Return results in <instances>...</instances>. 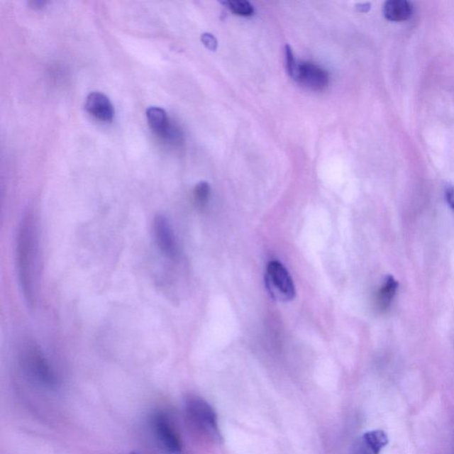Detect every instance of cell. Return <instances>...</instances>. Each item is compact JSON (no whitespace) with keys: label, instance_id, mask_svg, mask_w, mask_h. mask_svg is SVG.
Listing matches in <instances>:
<instances>
[{"label":"cell","instance_id":"1","mask_svg":"<svg viewBox=\"0 0 454 454\" xmlns=\"http://www.w3.org/2000/svg\"><path fill=\"white\" fill-rule=\"evenodd\" d=\"M37 228L34 216H23L16 238V270L18 282L26 303L35 301V259L37 258Z\"/></svg>","mask_w":454,"mask_h":454},{"label":"cell","instance_id":"2","mask_svg":"<svg viewBox=\"0 0 454 454\" xmlns=\"http://www.w3.org/2000/svg\"><path fill=\"white\" fill-rule=\"evenodd\" d=\"M188 420L198 431L214 440L220 438L218 416L207 401L199 397H190L186 401Z\"/></svg>","mask_w":454,"mask_h":454},{"label":"cell","instance_id":"3","mask_svg":"<svg viewBox=\"0 0 454 454\" xmlns=\"http://www.w3.org/2000/svg\"><path fill=\"white\" fill-rule=\"evenodd\" d=\"M265 285L273 299L280 301H292L296 297L292 278L289 272L278 261H271L265 272Z\"/></svg>","mask_w":454,"mask_h":454},{"label":"cell","instance_id":"4","mask_svg":"<svg viewBox=\"0 0 454 454\" xmlns=\"http://www.w3.org/2000/svg\"><path fill=\"white\" fill-rule=\"evenodd\" d=\"M23 365L25 370L35 382L46 387L56 384L55 372L52 371L40 347L35 344H30L26 348L23 354Z\"/></svg>","mask_w":454,"mask_h":454},{"label":"cell","instance_id":"5","mask_svg":"<svg viewBox=\"0 0 454 454\" xmlns=\"http://www.w3.org/2000/svg\"><path fill=\"white\" fill-rule=\"evenodd\" d=\"M151 427L156 439L167 453L179 454L183 443L172 419L165 411H156L151 417Z\"/></svg>","mask_w":454,"mask_h":454},{"label":"cell","instance_id":"6","mask_svg":"<svg viewBox=\"0 0 454 454\" xmlns=\"http://www.w3.org/2000/svg\"><path fill=\"white\" fill-rule=\"evenodd\" d=\"M153 229H154L155 243L162 253L167 258H176L177 245L175 234L168 218L163 214L156 215L153 223Z\"/></svg>","mask_w":454,"mask_h":454},{"label":"cell","instance_id":"7","mask_svg":"<svg viewBox=\"0 0 454 454\" xmlns=\"http://www.w3.org/2000/svg\"><path fill=\"white\" fill-rule=\"evenodd\" d=\"M294 79L314 91H321L328 87L329 74L321 67L311 62L298 63Z\"/></svg>","mask_w":454,"mask_h":454},{"label":"cell","instance_id":"8","mask_svg":"<svg viewBox=\"0 0 454 454\" xmlns=\"http://www.w3.org/2000/svg\"><path fill=\"white\" fill-rule=\"evenodd\" d=\"M85 109L92 116L101 122H112L115 116V109L111 101L102 92H91L85 101Z\"/></svg>","mask_w":454,"mask_h":454},{"label":"cell","instance_id":"9","mask_svg":"<svg viewBox=\"0 0 454 454\" xmlns=\"http://www.w3.org/2000/svg\"><path fill=\"white\" fill-rule=\"evenodd\" d=\"M388 443L389 438L384 431H369L354 443L351 454H379Z\"/></svg>","mask_w":454,"mask_h":454},{"label":"cell","instance_id":"10","mask_svg":"<svg viewBox=\"0 0 454 454\" xmlns=\"http://www.w3.org/2000/svg\"><path fill=\"white\" fill-rule=\"evenodd\" d=\"M147 118L149 126L155 134L165 138H172L169 117L165 109L151 106L147 110Z\"/></svg>","mask_w":454,"mask_h":454},{"label":"cell","instance_id":"11","mask_svg":"<svg viewBox=\"0 0 454 454\" xmlns=\"http://www.w3.org/2000/svg\"><path fill=\"white\" fill-rule=\"evenodd\" d=\"M413 5L407 0H389L383 6V16L390 21H404L413 16Z\"/></svg>","mask_w":454,"mask_h":454},{"label":"cell","instance_id":"12","mask_svg":"<svg viewBox=\"0 0 454 454\" xmlns=\"http://www.w3.org/2000/svg\"><path fill=\"white\" fill-rule=\"evenodd\" d=\"M399 287V282H397L392 275H387L383 280L382 285L380 287L376 297V305L378 310L385 311L392 304L394 297Z\"/></svg>","mask_w":454,"mask_h":454},{"label":"cell","instance_id":"13","mask_svg":"<svg viewBox=\"0 0 454 454\" xmlns=\"http://www.w3.org/2000/svg\"><path fill=\"white\" fill-rule=\"evenodd\" d=\"M233 13L240 16H251L254 13V7L250 2L246 0H228V1L222 2Z\"/></svg>","mask_w":454,"mask_h":454},{"label":"cell","instance_id":"14","mask_svg":"<svg viewBox=\"0 0 454 454\" xmlns=\"http://www.w3.org/2000/svg\"><path fill=\"white\" fill-rule=\"evenodd\" d=\"M209 194H211V187L205 181L198 183L196 187H194V195L195 201L200 206V207H204L208 204Z\"/></svg>","mask_w":454,"mask_h":454},{"label":"cell","instance_id":"15","mask_svg":"<svg viewBox=\"0 0 454 454\" xmlns=\"http://www.w3.org/2000/svg\"><path fill=\"white\" fill-rule=\"evenodd\" d=\"M285 60L287 72H289L291 77L294 78L298 63L299 62H297L296 58H294L292 49H291L290 46L287 45L285 46Z\"/></svg>","mask_w":454,"mask_h":454},{"label":"cell","instance_id":"16","mask_svg":"<svg viewBox=\"0 0 454 454\" xmlns=\"http://www.w3.org/2000/svg\"><path fill=\"white\" fill-rule=\"evenodd\" d=\"M201 40L206 48L211 51H216L218 48V40H216L214 35L209 33H204L201 35Z\"/></svg>","mask_w":454,"mask_h":454},{"label":"cell","instance_id":"17","mask_svg":"<svg viewBox=\"0 0 454 454\" xmlns=\"http://www.w3.org/2000/svg\"><path fill=\"white\" fill-rule=\"evenodd\" d=\"M445 198H446L447 202H448L450 207L452 208L454 211V187L453 186H450V184H449V186L446 187Z\"/></svg>","mask_w":454,"mask_h":454},{"label":"cell","instance_id":"18","mask_svg":"<svg viewBox=\"0 0 454 454\" xmlns=\"http://www.w3.org/2000/svg\"><path fill=\"white\" fill-rule=\"evenodd\" d=\"M371 9V5L369 3L358 4L357 9L361 13H367Z\"/></svg>","mask_w":454,"mask_h":454},{"label":"cell","instance_id":"19","mask_svg":"<svg viewBox=\"0 0 454 454\" xmlns=\"http://www.w3.org/2000/svg\"><path fill=\"white\" fill-rule=\"evenodd\" d=\"M30 5L32 7H34V9H42V7H44L45 5V1H40V0H38V1H31L30 2Z\"/></svg>","mask_w":454,"mask_h":454},{"label":"cell","instance_id":"20","mask_svg":"<svg viewBox=\"0 0 454 454\" xmlns=\"http://www.w3.org/2000/svg\"><path fill=\"white\" fill-rule=\"evenodd\" d=\"M130 454H138V453H131Z\"/></svg>","mask_w":454,"mask_h":454}]
</instances>
